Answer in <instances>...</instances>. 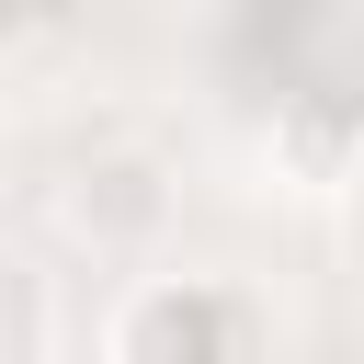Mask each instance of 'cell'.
<instances>
[{"label": "cell", "instance_id": "cell-1", "mask_svg": "<svg viewBox=\"0 0 364 364\" xmlns=\"http://www.w3.org/2000/svg\"><path fill=\"white\" fill-rule=\"evenodd\" d=\"M102 353L114 364H262V318L216 273H159V284H136L114 307Z\"/></svg>", "mask_w": 364, "mask_h": 364}, {"label": "cell", "instance_id": "cell-2", "mask_svg": "<svg viewBox=\"0 0 364 364\" xmlns=\"http://www.w3.org/2000/svg\"><path fill=\"white\" fill-rule=\"evenodd\" d=\"M57 216H68L91 250H136V239L171 216V182H159L148 159H80L68 193H57Z\"/></svg>", "mask_w": 364, "mask_h": 364}, {"label": "cell", "instance_id": "cell-3", "mask_svg": "<svg viewBox=\"0 0 364 364\" xmlns=\"http://www.w3.org/2000/svg\"><path fill=\"white\" fill-rule=\"evenodd\" d=\"M341 239H353V262H364V182L341 193Z\"/></svg>", "mask_w": 364, "mask_h": 364}]
</instances>
